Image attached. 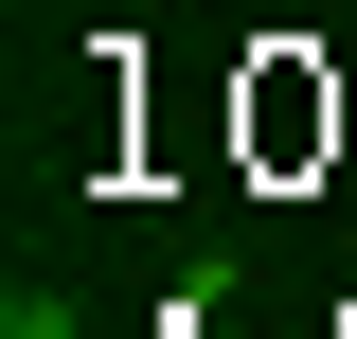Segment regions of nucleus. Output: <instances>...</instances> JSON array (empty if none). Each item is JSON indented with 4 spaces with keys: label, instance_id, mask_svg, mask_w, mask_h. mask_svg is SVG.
I'll list each match as a JSON object with an SVG mask.
<instances>
[{
    "label": "nucleus",
    "instance_id": "1",
    "mask_svg": "<svg viewBox=\"0 0 357 339\" xmlns=\"http://www.w3.org/2000/svg\"><path fill=\"white\" fill-rule=\"evenodd\" d=\"M0 339H89V303H72V286H36V268H18V286H0Z\"/></svg>",
    "mask_w": 357,
    "mask_h": 339
}]
</instances>
